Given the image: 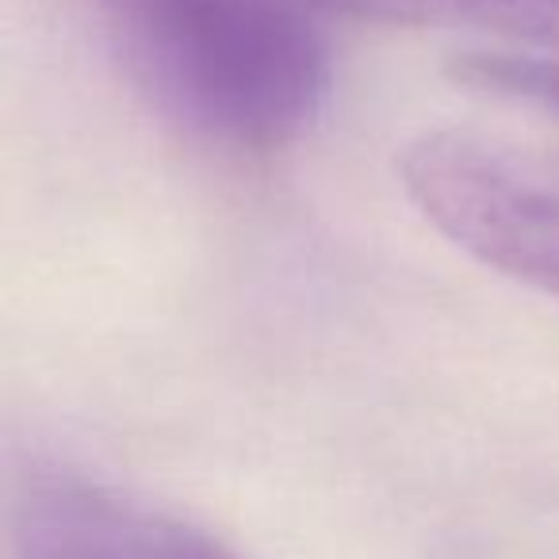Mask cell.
Returning <instances> with one entry per match:
<instances>
[{"instance_id": "cell-5", "label": "cell", "mask_w": 559, "mask_h": 559, "mask_svg": "<svg viewBox=\"0 0 559 559\" xmlns=\"http://www.w3.org/2000/svg\"><path fill=\"white\" fill-rule=\"evenodd\" d=\"M452 78L475 93L528 104L559 119V55H464L452 62Z\"/></svg>"}, {"instance_id": "cell-3", "label": "cell", "mask_w": 559, "mask_h": 559, "mask_svg": "<svg viewBox=\"0 0 559 559\" xmlns=\"http://www.w3.org/2000/svg\"><path fill=\"white\" fill-rule=\"evenodd\" d=\"M12 559H241L203 528L78 475H32L9 518Z\"/></svg>"}, {"instance_id": "cell-4", "label": "cell", "mask_w": 559, "mask_h": 559, "mask_svg": "<svg viewBox=\"0 0 559 559\" xmlns=\"http://www.w3.org/2000/svg\"><path fill=\"white\" fill-rule=\"evenodd\" d=\"M319 4L326 12H345L376 24L479 27L559 55V0H319Z\"/></svg>"}, {"instance_id": "cell-1", "label": "cell", "mask_w": 559, "mask_h": 559, "mask_svg": "<svg viewBox=\"0 0 559 559\" xmlns=\"http://www.w3.org/2000/svg\"><path fill=\"white\" fill-rule=\"evenodd\" d=\"M142 93L226 150H280L322 111L319 0H96Z\"/></svg>"}, {"instance_id": "cell-2", "label": "cell", "mask_w": 559, "mask_h": 559, "mask_svg": "<svg viewBox=\"0 0 559 559\" xmlns=\"http://www.w3.org/2000/svg\"><path fill=\"white\" fill-rule=\"evenodd\" d=\"M403 188L464 253L559 299V154L479 131H429L403 150Z\"/></svg>"}]
</instances>
